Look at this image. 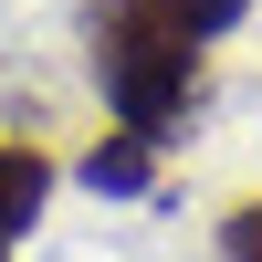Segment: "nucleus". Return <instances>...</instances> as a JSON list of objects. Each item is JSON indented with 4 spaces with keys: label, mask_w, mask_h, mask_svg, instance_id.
I'll use <instances>...</instances> for the list:
<instances>
[{
    "label": "nucleus",
    "mask_w": 262,
    "mask_h": 262,
    "mask_svg": "<svg viewBox=\"0 0 262 262\" xmlns=\"http://www.w3.org/2000/svg\"><path fill=\"white\" fill-rule=\"evenodd\" d=\"M95 84L116 105V126L168 137L200 95V32L168 21L158 0H95Z\"/></svg>",
    "instance_id": "f257e3e1"
},
{
    "label": "nucleus",
    "mask_w": 262,
    "mask_h": 262,
    "mask_svg": "<svg viewBox=\"0 0 262 262\" xmlns=\"http://www.w3.org/2000/svg\"><path fill=\"white\" fill-rule=\"evenodd\" d=\"M42 200H53V158H42L32 137H0V262H11L21 231L42 221Z\"/></svg>",
    "instance_id": "f03ea898"
},
{
    "label": "nucleus",
    "mask_w": 262,
    "mask_h": 262,
    "mask_svg": "<svg viewBox=\"0 0 262 262\" xmlns=\"http://www.w3.org/2000/svg\"><path fill=\"white\" fill-rule=\"evenodd\" d=\"M84 179H95L105 200H137V189L158 179V137H137V126H116V137H105L95 158H84Z\"/></svg>",
    "instance_id": "7ed1b4c3"
},
{
    "label": "nucleus",
    "mask_w": 262,
    "mask_h": 262,
    "mask_svg": "<svg viewBox=\"0 0 262 262\" xmlns=\"http://www.w3.org/2000/svg\"><path fill=\"white\" fill-rule=\"evenodd\" d=\"M158 11H168V21H189V32H200V42H221L231 21L252 11V0H158Z\"/></svg>",
    "instance_id": "20e7f679"
},
{
    "label": "nucleus",
    "mask_w": 262,
    "mask_h": 262,
    "mask_svg": "<svg viewBox=\"0 0 262 262\" xmlns=\"http://www.w3.org/2000/svg\"><path fill=\"white\" fill-rule=\"evenodd\" d=\"M221 262H262V200L221 210Z\"/></svg>",
    "instance_id": "39448f33"
}]
</instances>
